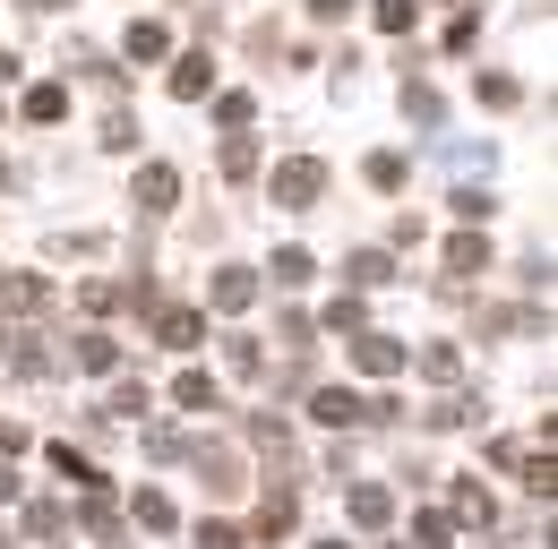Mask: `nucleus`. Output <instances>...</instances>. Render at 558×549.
<instances>
[{"instance_id": "nucleus-29", "label": "nucleus", "mask_w": 558, "mask_h": 549, "mask_svg": "<svg viewBox=\"0 0 558 549\" xmlns=\"http://www.w3.org/2000/svg\"><path fill=\"white\" fill-rule=\"evenodd\" d=\"M52 533H61V507L35 498V507H26V541H52Z\"/></svg>"}, {"instance_id": "nucleus-35", "label": "nucleus", "mask_w": 558, "mask_h": 549, "mask_svg": "<svg viewBox=\"0 0 558 549\" xmlns=\"http://www.w3.org/2000/svg\"><path fill=\"white\" fill-rule=\"evenodd\" d=\"M489 206H498V198H489V190H473V181H464V190H456V215H464V223H482Z\"/></svg>"}, {"instance_id": "nucleus-39", "label": "nucleus", "mask_w": 558, "mask_h": 549, "mask_svg": "<svg viewBox=\"0 0 558 549\" xmlns=\"http://www.w3.org/2000/svg\"><path fill=\"white\" fill-rule=\"evenodd\" d=\"M223 361H232L241 378H258V343H250V335H232V343H223Z\"/></svg>"}, {"instance_id": "nucleus-16", "label": "nucleus", "mask_w": 558, "mask_h": 549, "mask_svg": "<svg viewBox=\"0 0 558 549\" xmlns=\"http://www.w3.org/2000/svg\"><path fill=\"white\" fill-rule=\"evenodd\" d=\"M198 473H207V489H215V498H232V489H241V464H232L223 447H207V455H198Z\"/></svg>"}, {"instance_id": "nucleus-41", "label": "nucleus", "mask_w": 558, "mask_h": 549, "mask_svg": "<svg viewBox=\"0 0 558 549\" xmlns=\"http://www.w3.org/2000/svg\"><path fill=\"white\" fill-rule=\"evenodd\" d=\"M198 549H241V533L232 524H198Z\"/></svg>"}, {"instance_id": "nucleus-7", "label": "nucleus", "mask_w": 558, "mask_h": 549, "mask_svg": "<svg viewBox=\"0 0 558 549\" xmlns=\"http://www.w3.org/2000/svg\"><path fill=\"white\" fill-rule=\"evenodd\" d=\"M172 95H181V103H198V95H215V61H207V52H190V61L172 69Z\"/></svg>"}, {"instance_id": "nucleus-4", "label": "nucleus", "mask_w": 558, "mask_h": 549, "mask_svg": "<svg viewBox=\"0 0 558 549\" xmlns=\"http://www.w3.org/2000/svg\"><path fill=\"white\" fill-rule=\"evenodd\" d=\"M352 361H361L369 378H396V369H404V343H396V335H369V327H352Z\"/></svg>"}, {"instance_id": "nucleus-12", "label": "nucleus", "mask_w": 558, "mask_h": 549, "mask_svg": "<svg viewBox=\"0 0 558 549\" xmlns=\"http://www.w3.org/2000/svg\"><path fill=\"white\" fill-rule=\"evenodd\" d=\"M130 515H138L146 533H172V524H181V515H172V498H163V489H138V498H130Z\"/></svg>"}, {"instance_id": "nucleus-33", "label": "nucleus", "mask_w": 558, "mask_h": 549, "mask_svg": "<svg viewBox=\"0 0 558 549\" xmlns=\"http://www.w3.org/2000/svg\"><path fill=\"white\" fill-rule=\"evenodd\" d=\"M482 103H489V112H507V103H515V77H507V69H489V77H482Z\"/></svg>"}, {"instance_id": "nucleus-32", "label": "nucleus", "mask_w": 558, "mask_h": 549, "mask_svg": "<svg viewBox=\"0 0 558 549\" xmlns=\"http://www.w3.org/2000/svg\"><path fill=\"white\" fill-rule=\"evenodd\" d=\"M138 412H146V387H138V378H121V387H112V420H138Z\"/></svg>"}, {"instance_id": "nucleus-17", "label": "nucleus", "mask_w": 558, "mask_h": 549, "mask_svg": "<svg viewBox=\"0 0 558 549\" xmlns=\"http://www.w3.org/2000/svg\"><path fill=\"white\" fill-rule=\"evenodd\" d=\"M0 301H9V309H44V283H35L26 267H9L0 274Z\"/></svg>"}, {"instance_id": "nucleus-18", "label": "nucleus", "mask_w": 558, "mask_h": 549, "mask_svg": "<svg viewBox=\"0 0 558 549\" xmlns=\"http://www.w3.org/2000/svg\"><path fill=\"white\" fill-rule=\"evenodd\" d=\"M404 112H413L421 130H438V121H447V103H438V86H421V77L404 86Z\"/></svg>"}, {"instance_id": "nucleus-14", "label": "nucleus", "mask_w": 558, "mask_h": 549, "mask_svg": "<svg viewBox=\"0 0 558 549\" xmlns=\"http://www.w3.org/2000/svg\"><path fill=\"white\" fill-rule=\"evenodd\" d=\"M283 533H292V489L258 498V541H283Z\"/></svg>"}, {"instance_id": "nucleus-31", "label": "nucleus", "mask_w": 558, "mask_h": 549, "mask_svg": "<svg viewBox=\"0 0 558 549\" xmlns=\"http://www.w3.org/2000/svg\"><path fill=\"white\" fill-rule=\"evenodd\" d=\"M276 335H283V352H310V335H318V327H310L301 309H283V318H276Z\"/></svg>"}, {"instance_id": "nucleus-30", "label": "nucleus", "mask_w": 558, "mask_h": 549, "mask_svg": "<svg viewBox=\"0 0 558 549\" xmlns=\"http://www.w3.org/2000/svg\"><path fill=\"white\" fill-rule=\"evenodd\" d=\"M413 17H421V0H378V26L387 35H413Z\"/></svg>"}, {"instance_id": "nucleus-8", "label": "nucleus", "mask_w": 558, "mask_h": 549, "mask_svg": "<svg viewBox=\"0 0 558 549\" xmlns=\"http://www.w3.org/2000/svg\"><path fill=\"white\" fill-rule=\"evenodd\" d=\"M250 301H258V274H250V267H223V274H215V309H250Z\"/></svg>"}, {"instance_id": "nucleus-23", "label": "nucleus", "mask_w": 558, "mask_h": 549, "mask_svg": "<svg viewBox=\"0 0 558 549\" xmlns=\"http://www.w3.org/2000/svg\"><path fill=\"white\" fill-rule=\"evenodd\" d=\"M163 44H172V35H163L155 17H138V26H130V61H163Z\"/></svg>"}, {"instance_id": "nucleus-13", "label": "nucleus", "mask_w": 558, "mask_h": 549, "mask_svg": "<svg viewBox=\"0 0 558 549\" xmlns=\"http://www.w3.org/2000/svg\"><path fill=\"white\" fill-rule=\"evenodd\" d=\"M447 267H456V274H482L489 267V241H482V232H456V241H447Z\"/></svg>"}, {"instance_id": "nucleus-6", "label": "nucleus", "mask_w": 558, "mask_h": 549, "mask_svg": "<svg viewBox=\"0 0 558 549\" xmlns=\"http://www.w3.org/2000/svg\"><path fill=\"white\" fill-rule=\"evenodd\" d=\"M198 335H207V318H198V309H155V343H172V352H190Z\"/></svg>"}, {"instance_id": "nucleus-10", "label": "nucleus", "mask_w": 558, "mask_h": 549, "mask_svg": "<svg viewBox=\"0 0 558 549\" xmlns=\"http://www.w3.org/2000/svg\"><path fill=\"white\" fill-rule=\"evenodd\" d=\"M172 404L181 412H215V378L207 369H181V378H172Z\"/></svg>"}, {"instance_id": "nucleus-44", "label": "nucleus", "mask_w": 558, "mask_h": 549, "mask_svg": "<svg viewBox=\"0 0 558 549\" xmlns=\"http://www.w3.org/2000/svg\"><path fill=\"white\" fill-rule=\"evenodd\" d=\"M35 9H70V0H35Z\"/></svg>"}, {"instance_id": "nucleus-3", "label": "nucleus", "mask_w": 558, "mask_h": 549, "mask_svg": "<svg viewBox=\"0 0 558 549\" xmlns=\"http://www.w3.org/2000/svg\"><path fill=\"white\" fill-rule=\"evenodd\" d=\"M352 524H361V533H378V524H396V489H387V480H352Z\"/></svg>"}, {"instance_id": "nucleus-21", "label": "nucleus", "mask_w": 558, "mask_h": 549, "mask_svg": "<svg viewBox=\"0 0 558 549\" xmlns=\"http://www.w3.org/2000/svg\"><path fill=\"white\" fill-rule=\"evenodd\" d=\"M413 549H456V515H413Z\"/></svg>"}, {"instance_id": "nucleus-42", "label": "nucleus", "mask_w": 558, "mask_h": 549, "mask_svg": "<svg viewBox=\"0 0 558 549\" xmlns=\"http://www.w3.org/2000/svg\"><path fill=\"white\" fill-rule=\"evenodd\" d=\"M310 17H327V26H344V17H352V0H310Z\"/></svg>"}, {"instance_id": "nucleus-25", "label": "nucleus", "mask_w": 558, "mask_h": 549, "mask_svg": "<svg viewBox=\"0 0 558 549\" xmlns=\"http://www.w3.org/2000/svg\"><path fill=\"white\" fill-rule=\"evenodd\" d=\"M456 515H464V524H489V489L482 480H456Z\"/></svg>"}, {"instance_id": "nucleus-20", "label": "nucleus", "mask_w": 558, "mask_h": 549, "mask_svg": "<svg viewBox=\"0 0 558 549\" xmlns=\"http://www.w3.org/2000/svg\"><path fill=\"white\" fill-rule=\"evenodd\" d=\"M267 267H276V283L292 292V283H310V274H318V258H310V249H276Z\"/></svg>"}, {"instance_id": "nucleus-11", "label": "nucleus", "mask_w": 558, "mask_h": 549, "mask_svg": "<svg viewBox=\"0 0 558 549\" xmlns=\"http://www.w3.org/2000/svg\"><path fill=\"white\" fill-rule=\"evenodd\" d=\"M223 181H258V146H250V130L223 137Z\"/></svg>"}, {"instance_id": "nucleus-36", "label": "nucleus", "mask_w": 558, "mask_h": 549, "mask_svg": "<svg viewBox=\"0 0 558 549\" xmlns=\"http://www.w3.org/2000/svg\"><path fill=\"white\" fill-rule=\"evenodd\" d=\"M250 112H258L250 95H223V103H215V121H223V130H250Z\"/></svg>"}, {"instance_id": "nucleus-45", "label": "nucleus", "mask_w": 558, "mask_h": 549, "mask_svg": "<svg viewBox=\"0 0 558 549\" xmlns=\"http://www.w3.org/2000/svg\"><path fill=\"white\" fill-rule=\"evenodd\" d=\"M0 361H9V327H0Z\"/></svg>"}, {"instance_id": "nucleus-43", "label": "nucleus", "mask_w": 558, "mask_h": 549, "mask_svg": "<svg viewBox=\"0 0 558 549\" xmlns=\"http://www.w3.org/2000/svg\"><path fill=\"white\" fill-rule=\"evenodd\" d=\"M17 447H26V438H17V420H0V455H17Z\"/></svg>"}, {"instance_id": "nucleus-37", "label": "nucleus", "mask_w": 558, "mask_h": 549, "mask_svg": "<svg viewBox=\"0 0 558 549\" xmlns=\"http://www.w3.org/2000/svg\"><path fill=\"white\" fill-rule=\"evenodd\" d=\"M369 181L378 190H404V155H369Z\"/></svg>"}, {"instance_id": "nucleus-19", "label": "nucleus", "mask_w": 558, "mask_h": 549, "mask_svg": "<svg viewBox=\"0 0 558 549\" xmlns=\"http://www.w3.org/2000/svg\"><path fill=\"white\" fill-rule=\"evenodd\" d=\"M70 112V86H26V121H61Z\"/></svg>"}, {"instance_id": "nucleus-9", "label": "nucleus", "mask_w": 558, "mask_h": 549, "mask_svg": "<svg viewBox=\"0 0 558 549\" xmlns=\"http://www.w3.org/2000/svg\"><path fill=\"white\" fill-rule=\"evenodd\" d=\"M70 361H77V369H121V343H112V335H95V327H86V335L70 343Z\"/></svg>"}, {"instance_id": "nucleus-40", "label": "nucleus", "mask_w": 558, "mask_h": 549, "mask_svg": "<svg viewBox=\"0 0 558 549\" xmlns=\"http://www.w3.org/2000/svg\"><path fill=\"white\" fill-rule=\"evenodd\" d=\"M104 146H138V112H112V121H104Z\"/></svg>"}, {"instance_id": "nucleus-2", "label": "nucleus", "mask_w": 558, "mask_h": 549, "mask_svg": "<svg viewBox=\"0 0 558 549\" xmlns=\"http://www.w3.org/2000/svg\"><path fill=\"white\" fill-rule=\"evenodd\" d=\"M310 420H327V429H361V420H369V395H352V387H318V395H310Z\"/></svg>"}, {"instance_id": "nucleus-1", "label": "nucleus", "mask_w": 558, "mask_h": 549, "mask_svg": "<svg viewBox=\"0 0 558 549\" xmlns=\"http://www.w3.org/2000/svg\"><path fill=\"white\" fill-rule=\"evenodd\" d=\"M267 198L292 206V215H301V206H318V198H327V163H318V155H292V163H276Z\"/></svg>"}, {"instance_id": "nucleus-34", "label": "nucleus", "mask_w": 558, "mask_h": 549, "mask_svg": "<svg viewBox=\"0 0 558 549\" xmlns=\"http://www.w3.org/2000/svg\"><path fill=\"white\" fill-rule=\"evenodd\" d=\"M352 327H369V318H361V301H327V335H352Z\"/></svg>"}, {"instance_id": "nucleus-28", "label": "nucleus", "mask_w": 558, "mask_h": 549, "mask_svg": "<svg viewBox=\"0 0 558 549\" xmlns=\"http://www.w3.org/2000/svg\"><path fill=\"white\" fill-rule=\"evenodd\" d=\"M146 455H155V464H181L190 438H181V429H146Z\"/></svg>"}, {"instance_id": "nucleus-26", "label": "nucleus", "mask_w": 558, "mask_h": 549, "mask_svg": "<svg viewBox=\"0 0 558 549\" xmlns=\"http://www.w3.org/2000/svg\"><path fill=\"white\" fill-rule=\"evenodd\" d=\"M473 412H482V404H473V395H438V404H429V420H438V429H464Z\"/></svg>"}, {"instance_id": "nucleus-5", "label": "nucleus", "mask_w": 558, "mask_h": 549, "mask_svg": "<svg viewBox=\"0 0 558 549\" xmlns=\"http://www.w3.org/2000/svg\"><path fill=\"white\" fill-rule=\"evenodd\" d=\"M130 198H138L146 215H172V198H181V172H163V163H146V172H138V190H130Z\"/></svg>"}, {"instance_id": "nucleus-15", "label": "nucleus", "mask_w": 558, "mask_h": 549, "mask_svg": "<svg viewBox=\"0 0 558 549\" xmlns=\"http://www.w3.org/2000/svg\"><path fill=\"white\" fill-rule=\"evenodd\" d=\"M52 473H61V480H77V489H104V473H95V464H86L77 447H61V438H52Z\"/></svg>"}, {"instance_id": "nucleus-38", "label": "nucleus", "mask_w": 558, "mask_h": 549, "mask_svg": "<svg viewBox=\"0 0 558 549\" xmlns=\"http://www.w3.org/2000/svg\"><path fill=\"white\" fill-rule=\"evenodd\" d=\"M77 301H86V309H121V283H112V274H95V283H86Z\"/></svg>"}, {"instance_id": "nucleus-24", "label": "nucleus", "mask_w": 558, "mask_h": 549, "mask_svg": "<svg viewBox=\"0 0 558 549\" xmlns=\"http://www.w3.org/2000/svg\"><path fill=\"white\" fill-rule=\"evenodd\" d=\"M344 267H352V283H387V274H396V258H387V249H352Z\"/></svg>"}, {"instance_id": "nucleus-46", "label": "nucleus", "mask_w": 558, "mask_h": 549, "mask_svg": "<svg viewBox=\"0 0 558 549\" xmlns=\"http://www.w3.org/2000/svg\"><path fill=\"white\" fill-rule=\"evenodd\" d=\"M318 549H352V541H318Z\"/></svg>"}, {"instance_id": "nucleus-27", "label": "nucleus", "mask_w": 558, "mask_h": 549, "mask_svg": "<svg viewBox=\"0 0 558 549\" xmlns=\"http://www.w3.org/2000/svg\"><path fill=\"white\" fill-rule=\"evenodd\" d=\"M421 369H429V378H438V387H447V378H456V369H464V352H456V343H429V352H421Z\"/></svg>"}, {"instance_id": "nucleus-22", "label": "nucleus", "mask_w": 558, "mask_h": 549, "mask_svg": "<svg viewBox=\"0 0 558 549\" xmlns=\"http://www.w3.org/2000/svg\"><path fill=\"white\" fill-rule=\"evenodd\" d=\"M9 361H17V369H26V378H52V343H44V335L9 343Z\"/></svg>"}]
</instances>
